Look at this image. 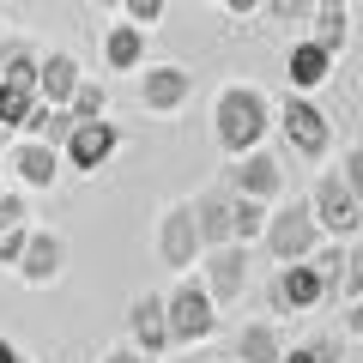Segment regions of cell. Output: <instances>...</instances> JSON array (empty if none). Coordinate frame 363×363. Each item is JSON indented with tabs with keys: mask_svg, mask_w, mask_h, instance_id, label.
Returning <instances> with one entry per match:
<instances>
[{
	"mask_svg": "<svg viewBox=\"0 0 363 363\" xmlns=\"http://www.w3.org/2000/svg\"><path fill=\"white\" fill-rule=\"evenodd\" d=\"M25 248H30V224L6 230V236H0V267H18V260H25Z\"/></svg>",
	"mask_w": 363,
	"mask_h": 363,
	"instance_id": "obj_28",
	"label": "cell"
},
{
	"mask_svg": "<svg viewBox=\"0 0 363 363\" xmlns=\"http://www.w3.org/2000/svg\"><path fill=\"white\" fill-rule=\"evenodd\" d=\"M73 128H79V121L67 116V109H49V104H37V116H30V128H25V133H30L37 145H49V152H67Z\"/></svg>",
	"mask_w": 363,
	"mask_h": 363,
	"instance_id": "obj_20",
	"label": "cell"
},
{
	"mask_svg": "<svg viewBox=\"0 0 363 363\" xmlns=\"http://www.w3.org/2000/svg\"><path fill=\"white\" fill-rule=\"evenodd\" d=\"M128 339L140 357H157V351H169V321H164V297H133L128 303Z\"/></svg>",
	"mask_w": 363,
	"mask_h": 363,
	"instance_id": "obj_12",
	"label": "cell"
},
{
	"mask_svg": "<svg viewBox=\"0 0 363 363\" xmlns=\"http://www.w3.org/2000/svg\"><path fill=\"white\" fill-rule=\"evenodd\" d=\"M285 363H315V351H309V345H297V351H285Z\"/></svg>",
	"mask_w": 363,
	"mask_h": 363,
	"instance_id": "obj_33",
	"label": "cell"
},
{
	"mask_svg": "<svg viewBox=\"0 0 363 363\" xmlns=\"http://www.w3.org/2000/svg\"><path fill=\"white\" fill-rule=\"evenodd\" d=\"M0 194H6V188H0Z\"/></svg>",
	"mask_w": 363,
	"mask_h": 363,
	"instance_id": "obj_35",
	"label": "cell"
},
{
	"mask_svg": "<svg viewBox=\"0 0 363 363\" xmlns=\"http://www.w3.org/2000/svg\"><path fill=\"white\" fill-rule=\"evenodd\" d=\"M104 55H109V67H116V73H133V67L145 61V30L116 25V30H109V43H104Z\"/></svg>",
	"mask_w": 363,
	"mask_h": 363,
	"instance_id": "obj_21",
	"label": "cell"
},
{
	"mask_svg": "<svg viewBox=\"0 0 363 363\" xmlns=\"http://www.w3.org/2000/svg\"><path fill=\"white\" fill-rule=\"evenodd\" d=\"M267 128H272V104L260 97L255 85H224L218 91V104H212V133H218V145L230 157L260 152Z\"/></svg>",
	"mask_w": 363,
	"mask_h": 363,
	"instance_id": "obj_1",
	"label": "cell"
},
{
	"mask_svg": "<svg viewBox=\"0 0 363 363\" xmlns=\"http://www.w3.org/2000/svg\"><path fill=\"white\" fill-rule=\"evenodd\" d=\"M188 97H194V73H188V67L164 61V67H145L140 73V104L152 109V116H169V109H182Z\"/></svg>",
	"mask_w": 363,
	"mask_h": 363,
	"instance_id": "obj_10",
	"label": "cell"
},
{
	"mask_svg": "<svg viewBox=\"0 0 363 363\" xmlns=\"http://www.w3.org/2000/svg\"><path fill=\"white\" fill-rule=\"evenodd\" d=\"M0 363H18V345H6V339H0Z\"/></svg>",
	"mask_w": 363,
	"mask_h": 363,
	"instance_id": "obj_34",
	"label": "cell"
},
{
	"mask_svg": "<svg viewBox=\"0 0 363 363\" xmlns=\"http://www.w3.org/2000/svg\"><path fill=\"white\" fill-rule=\"evenodd\" d=\"M13 169H18V182H25V188H55V176H61V152L25 140V145H13Z\"/></svg>",
	"mask_w": 363,
	"mask_h": 363,
	"instance_id": "obj_17",
	"label": "cell"
},
{
	"mask_svg": "<svg viewBox=\"0 0 363 363\" xmlns=\"http://www.w3.org/2000/svg\"><path fill=\"white\" fill-rule=\"evenodd\" d=\"M121 13H128V25H133V30H152L157 18H164V0H128Z\"/></svg>",
	"mask_w": 363,
	"mask_h": 363,
	"instance_id": "obj_27",
	"label": "cell"
},
{
	"mask_svg": "<svg viewBox=\"0 0 363 363\" xmlns=\"http://www.w3.org/2000/svg\"><path fill=\"white\" fill-rule=\"evenodd\" d=\"M339 182H345V188H351V200L363 206V145H351V152L339 157Z\"/></svg>",
	"mask_w": 363,
	"mask_h": 363,
	"instance_id": "obj_26",
	"label": "cell"
},
{
	"mask_svg": "<svg viewBox=\"0 0 363 363\" xmlns=\"http://www.w3.org/2000/svg\"><path fill=\"white\" fill-rule=\"evenodd\" d=\"M309 206H315V224H321L333 242H339V236H357V224H363V206L351 200V188L339 182V169H321V182H315Z\"/></svg>",
	"mask_w": 363,
	"mask_h": 363,
	"instance_id": "obj_7",
	"label": "cell"
},
{
	"mask_svg": "<svg viewBox=\"0 0 363 363\" xmlns=\"http://www.w3.org/2000/svg\"><path fill=\"white\" fill-rule=\"evenodd\" d=\"M267 255L272 260H285V267H303V260L321 248V224H315V206L309 200H291V206H279L267 218Z\"/></svg>",
	"mask_w": 363,
	"mask_h": 363,
	"instance_id": "obj_3",
	"label": "cell"
},
{
	"mask_svg": "<svg viewBox=\"0 0 363 363\" xmlns=\"http://www.w3.org/2000/svg\"><path fill=\"white\" fill-rule=\"evenodd\" d=\"M200 285H206L212 309H230V303H242V291H248V248H242V242L212 248V255L200 260Z\"/></svg>",
	"mask_w": 363,
	"mask_h": 363,
	"instance_id": "obj_6",
	"label": "cell"
},
{
	"mask_svg": "<svg viewBox=\"0 0 363 363\" xmlns=\"http://www.w3.org/2000/svg\"><path fill=\"white\" fill-rule=\"evenodd\" d=\"M79 85H85V73H79V61H73L67 49H49V55H43V67H37V97H43L49 109H67Z\"/></svg>",
	"mask_w": 363,
	"mask_h": 363,
	"instance_id": "obj_13",
	"label": "cell"
},
{
	"mask_svg": "<svg viewBox=\"0 0 363 363\" xmlns=\"http://www.w3.org/2000/svg\"><path fill=\"white\" fill-rule=\"evenodd\" d=\"M25 218H30V212H25V200H18V194H0V236H6V230H18Z\"/></svg>",
	"mask_w": 363,
	"mask_h": 363,
	"instance_id": "obj_29",
	"label": "cell"
},
{
	"mask_svg": "<svg viewBox=\"0 0 363 363\" xmlns=\"http://www.w3.org/2000/svg\"><path fill=\"white\" fill-rule=\"evenodd\" d=\"M116 145H121V128L116 121H85V128H73V140H67V164L73 169H85V176H97V169L116 157Z\"/></svg>",
	"mask_w": 363,
	"mask_h": 363,
	"instance_id": "obj_11",
	"label": "cell"
},
{
	"mask_svg": "<svg viewBox=\"0 0 363 363\" xmlns=\"http://www.w3.org/2000/svg\"><path fill=\"white\" fill-rule=\"evenodd\" d=\"M37 67H43L37 43H25V37L0 43V85H6V79H37Z\"/></svg>",
	"mask_w": 363,
	"mask_h": 363,
	"instance_id": "obj_22",
	"label": "cell"
},
{
	"mask_svg": "<svg viewBox=\"0 0 363 363\" xmlns=\"http://www.w3.org/2000/svg\"><path fill=\"white\" fill-rule=\"evenodd\" d=\"M230 194H242V200H279L285 194V164L272 152H248V157H236V169H230Z\"/></svg>",
	"mask_w": 363,
	"mask_h": 363,
	"instance_id": "obj_9",
	"label": "cell"
},
{
	"mask_svg": "<svg viewBox=\"0 0 363 363\" xmlns=\"http://www.w3.org/2000/svg\"><path fill=\"white\" fill-rule=\"evenodd\" d=\"M267 297H272V315H303V309H321L327 303V285H321V272L303 260V267H279Z\"/></svg>",
	"mask_w": 363,
	"mask_h": 363,
	"instance_id": "obj_8",
	"label": "cell"
},
{
	"mask_svg": "<svg viewBox=\"0 0 363 363\" xmlns=\"http://www.w3.org/2000/svg\"><path fill=\"white\" fill-rule=\"evenodd\" d=\"M315 49L333 61V55H345V43H351V13L339 6V0H327V6H315Z\"/></svg>",
	"mask_w": 363,
	"mask_h": 363,
	"instance_id": "obj_18",
	"label": "cell"
},
{
	"mask_svg": "<svg viewBox=\"0 0 363 363\" xmlns=\"http://www.w3.org/2000/svg\"><path fill=\"white\" fill-rule=\"evenodd\" d=\"M339 303H345V309H351V303H363V236L345 248V279H339Z\"/></svg>",
	"mask_w": 363,
	"mask_h": 363,
	"instance_id": "obj_25",
	"label": "cell"
},
{
	"mask_svg": "<svg viewBox=\"0 0 363 363\" xmlns=\"http://www.w3.org/2000/svg\"><path fill=\"white\" fill-rule=\"evenodd\" d=\"M157 260H164L176 279H188V272L206 260V242H200V218H194V200H176V206L157 218Z\"/></svg>",
	"mask_w": 363,
	"mask_h": 363,
	"instance_id": "obj_4",
	"label": "cell"
},
{
	"mask_svg": "<svg viewBox=\"0 0 363 363\" xmlns=\"http://www.w3.org/2000/svg\"><path fill=\"white\" fill-rule=\"evenodd\" d=\"M267 13H272V18H285V25H297V18H315V6H309V0H272Z\"/></svg>",
	"mask_w": 363,
	"mask_h": 363,
	"instance_id": "obj_30",
	"label": "cell"
},
{
	"mask_svg": "<svg viewBox=\"0 0 363 363\" xmlns=\"http://www.w3.org/2000/svg\"><path fill=\"white\" fill-rule=\"evenodd\" d=\"M61 260H67L61 236L30 230V248H25V260H18V279H25V285H55V279H61Z\"/></svg>",
	"mask_w": 363,
	"mask_h": 363,
	"instance_id": "obj_14",
	"label": "cell"
},
{
	"mask_svg": "<svg viewBox=\"0 0 363 363\" xmlns=\"http://www.w3.org/2000/svg\"><path fill=\"white\" fill-rule=\"evenodd\" d=\"M327 73H333V61H327V55L315 49V43H297V49H291V97L315 91V85H321Z\"/></svg>",
	"mask_w": 363,
	"mask_h": 363,
	"instance_id": "obj_19",
	"label": "cell"
},
{
	"mask_svg": "<svg viewBox=\"0 0 363 363\" xmlns=\"http://www.w3.org/2000/svg\"><path fill=\"white\" fill-rule=\"evenodd\" d=\"M345 333L363 339V303H351V309H345Z\"/></svg>",
	"mask_w": 363,
	"mask_h": 363,
	"instance_id": "obj_31",
	"label": "cell"
},
{
	"mask_svg": "<svg viewBox=\"0 0 363 363\" xmlns=\"http://www.w3.org/2000/svg\"><path fill=\"white\" fill-rule=\"evenodd\" d=\"M267 218L272 212L260 206V200H242V194H230V224H236V242H260V236H267Z\"/></svg>",
	"mask_w": 363,
	"mask_h": 363,
	"instance_id": "obj_23",
	"label": "cell"
},
{
	"mask_svg": "<svg viewBox=\"0 0 363 363\" xmlns=\"http://www.w3.org/2000/svg\"><path fill=\"white\" fill-rule=\"evenodd\" d=\"M104 109H109V85L104 79H85V85L73 91V104H67V116L85 128V121H104Z\"/></svg>",
	"mask_w": 363,
	"mask_h": 363,
	"instance_id": "obj_24",
	"label": "cell"
},
{
	"mask_svg": "<svg viewBox=\"0 0 363 363\" xmlns=\"http://www.w3.org/2000/svg\"><path fill=\"white\" fill-rule=\"evenodd\" d=\"M18 363H25V357H18Z\"/></svg>",
	"mask_w": 363,
	"mask_h": 363,
	"instance_id": "obj_36",
	"label": "cell"
},
{
	"mask_svg": "<svg viewBox=\"0 0 363 363\" xmlns=\"http://www.w3.org/2000/svg\"><path fill=\"white\" fill-rule=\"evenodd\" d=\"M104 363H152V357H140V351H133V345H116V351H109Z\"/></svg>",
	"mask_w": 363,
	"mask_h": 363,
	"instance_id": "obj_32",
	"label": "cell"
},
{
	"mask_svg": "<svg viewBox=\"0 0 363 363\" xmlns=\"http://www.w3.org/2000/svg\"><path fill=\"white\" fill-rule=\"evenodd\" d=\"M272 121H279V133H285V145L297 157H327V145H333V128H327V116L309 97H285Z\"/></svg>",
	"mask_w": 363,
	"mask_h": 363,
	"instance_id": "obj_5",
	"label": "cell"
},
{
	"mask_svg": "<svg viewBox=\"0 0 363 363\" xmlns=\"http://www.w3.org/2000/svg\"><path fill=\"white\" fill-rule=\"evenodd\" d=\"M164 321H169V345H206L218 333V309L200 279H176V291L164 297Z\"/></svg>",
	"mask_w": 363,
	"mask_h": 363,
	"instance_id": "obj_2",
	"label": "cell"
},
{
	"mask_svg": "<svg viewBox=\"0 0 363 363\" xmlns=\"http://www.w3.org/2000/svg\"><path fill=\"white\" fill-rule=\"evenodd\" d=\"M230 363H285V333L279 321H248L236 333V357Z\"/></svg>",
	"mask_w": 363,
	"mask_h": 363,
	"instance_id": "obj_16",
	"label": "cell"
},
{
	"mask_svg": "<svg viewBox=\"0 0 363 363\" xmlns=\"http://www.w3.org/2000/svg\"><path fill=\"white\" fill-rule=\"evenodd\" d=\"M194 218H200V242L212 248H230L236 242V224H230V188H218V194H200L194 200Z\"/></svg>",
	"mask_w": 363,
	"mask_h": 363,
	"instance_id": "obj_15",
	"label": "cell"
}]
</instances>
